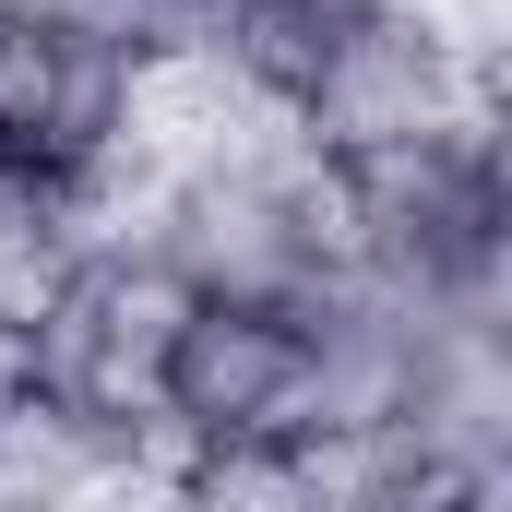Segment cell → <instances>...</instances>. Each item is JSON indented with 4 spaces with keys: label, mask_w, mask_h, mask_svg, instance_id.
Segmentation results:
<instances>
[{
    "label": "cell",
    "mask_w": 512,
    "mask_h": 512,
    "mask_svg": "<svg viewBox=\"0 0 512 512\" xmlns=\"http://www.w3.org/2000/svg\"><path fill=\"white\" fill-rule=\"evenodd\" d=\"M346 286H191L155 429L191 453H298L322 441V346Z\"/></svg>",
    "instance_id": "6da1fadb"
},
{
    "label": "cell",
    "mask_w": 512,
    "mask_h": 512,
    "mask_svg": "<svg viewBox=\"0 0 512 512\" xmlns=\"http://www.w3.org/2000/svg\"><path fill=\"white\" fill-rule=\"evenodd\" d=\"M179 322H191V274L155 251V239H96V251L72 262V286L48 298V322L24 334L36 405H60L96 453H131L155 429Z\"/></svg>",
    "instance_id": "7a4b0ae2"
},
{
    "label": "cell",
    "mask_w": 512,
    "mask_h": 512,
    "mask_svg": "<svg viewBox=\"0 0 512 512\" xmlns=\"http://www.w3.org/2000/svg\"><path fill=\"white\" fill-rule=\"evenodd\" d=\"M131 131V48L72 0L0 12V191L84 203Z\"/></svg>",
    "instance_id": "3957f363"
},
{
    "label": "cell",
    "mask_w": 512,
    "mask_h": 512,
    "mask_svg": "<svg viewBox=\"0 0 512 512\" xmlns=\"http://www.w3.org/2000/svg\"><path fill=\"white\" fill-rule=\"evenodd\" d=\"M393 0H215V60L251 84L262 108H310L322 84H334V60L382 24Z\"/></svg>",
    "instance_id": "277c9868"
}]
</instances>
